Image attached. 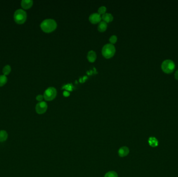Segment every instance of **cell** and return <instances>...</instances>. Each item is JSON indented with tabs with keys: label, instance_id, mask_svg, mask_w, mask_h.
Returning a JSON list of instances; mask_svg holds the SVG:
<instances>
[{
	"label": "cell",
	"instance_id": "cell-1",
	"mask_svg": "<svg viewBox=\"0 0 178 177\" xmlns=\"http://www.w3.org/2000/svg\"><path fill=\"white\" fill-rule=\"evenodd\" d=\"M40 27L44 32L50 33L55 30L57 27V23L54 19H47L42 22Z\"/></svg>",
	"mask_w": 178,
	"mask_h": 177
},
{
	"label": "cell",
	"instance_id": "cell-2",
	"mask_svg": "<svg viewBox=\"0 0 178 177\" xmlns=\"http://www.w3.org/2000/svg\"><path fill=\"white\" fill-rule=\"evenodd\" d=\"M116 52L115 47L111 44H107L103 47L102 54L106 58H110L114 55Z\"/></svg>",
	"mask_w": 178,
	"mask_h": 177
},
{
	"label": "cell",
	"instance_id": "cell-3",
	"mask_svg": "<svg viewBox=\"0 0 178 177\" xmlns=\"http://www.w3.org/2000/svg\"><path fill=\"white\" fill-rule=\"evenodd\" d=\"M175 69V64L171 60H166L161 64V69L163 72L167 74H170L173 72Z\"/></svg>",
	"mask_w": 178,
	"mask_h": 177
},
{
	"label": "cell",
	"instance_id": "cell-4",
	"mask_svg": "<svg viewBox=\"0 0 178 177\" xmlns=\"http://www.w3.org/2000/svg\"><path fill=\"white\" fill-rule=\"evenodd\" d=\"M14 18L16 23L18 24H23L26 21V13L21 9H18L14 13Z\"/></svg>",
	"mask_w": 178,
	"mask_h": 177
},
{
	"label": "cell",
	"instance_id": "cell-5",
	"mask_svg": "<svg viewBox=\"0 0 178 177\" xmlns=\"http://www.w3.org/2000/svg\"><path fill=\"white\" fill-rule=\"evenodd\" d=\"M57 95V91L55 88L49 87L44 93L43 97L47 101H51L54 99Z\"/></svg>",
	"mask_w": 178,
	"mask_h": 177
},
{
	"label": "cell",
	"instance_id": "cell-6",
	"mask_svg": "<svg viewBox=\"0 0 178 177\" xmlns=\"http://www.w3.org/2000/svg\"><path fill=\"white\" fill-rule=\"evenodd\" d=\"M47 105L45 102L41 101L36 105L35 111L37 113L39 114H43L47 111Z\"/></svg>",
	"mask_w": 178,
	"mask_h": 177
},
{
	"label": "cell",
	"instance_id": "cell-7",
	"mask_svg": "<svg viewBox=\"0 0 178 177\" xmlns=\"http://www.w3.org/2000/svg\"><path fill=\"white\" fill-rule=\"evenodd\" d=\"M102 19V17L101 15L99 13H93L89 17V21L91 23H100Z\"/></svg>",
	"mask_w": 178,
	"mask_h": 177
},
{
	"label": "cell",
	"instance_id": "cell-8",
	"mask_svg": "<svg viewBox=\"0 0 178 177\" xmlns=\"http://www.w3.org/2000/svg\"><path fill=\"white\" fill-rule=\"evenodd\" d=\"M129 153V149L127 147H121L118 150V154L121 157H126Z\"/></svg>",
	"mask_w": 178,
	"mask_h": 177
},
{
	"label": "cell",
	"instance_id": "cell-9",
	"mask_svg": "<svg viewBox=\"0 0 178 177\" xmlns=\"http://www.w3.org/2000/svg\"><path fill=\"white\" fill-rule=\"evenodd\" d=\"M21 5L23 9H27L31 7L33 5V1L31 0H23L21 1Z\"/></svg>",
	"mask_w": 178,
	"mask_h": 177
},
{
	"label": "cell",
	"instance_id": "cell-10",
	"mask_svg": "<svg viewBox=\"0 0 178 177\" xmlns=\"http://www.w3.org/2000/svg\"><path fill=\"white\" fill-rule=\"evenodd\" d=\"M87 58L88 60L91 62H93L95 61L97 59V54L96 52H95L93 50H90L88 53L87 55Z\"/></svg>",
	"mask_w": 178,
	"mask_h": 177
},
{
	"label": "cell",
	"instance_id": "cell-11",
	"mask_svg": "<svg viewBox=\"0 0 178 177\" xmlns=\"http://www.w3.org/2000/svg\"><path fill=\"white\" fill-rule=\"evenodd\" d=\"M103 20L104 21H105L106 23H108L111 22L113 20V16L111 14L109 13H105L104 15H103L102 17Z\"/></svg>",
	"mask_w": 178,
	"mask_h": 177
},
{
	"label": "cell",
	"instance_id": "cell-12",
	"mask_svg": "<svg viewBox=\"0 0 178 177\" xmlns=\"http://www.w3.org/2000/svg\"><path fill=\"white\" fill-rule=\"evenodd\" d=\"M149 145L153 148H155L157 147L158 145V140L154 137H151L150 138H149V140H148Z\"/></svg>",
	"mask_w": 178,
	"mask_h": 177
},
{
	"label": "cell",
	"instance_id": "cell-13",
	"mask_svg": "<svg viewBox=\"0 0 178 177\" xmlns=\"http://www.w3.org/2000/svg\"><path fill=\"white\" fill-rule=\"evenodd\" d=\"M107 23H105V21H102L99 23L97 28H98V30L100 32H104L107 29Z\"/></svg>",
	"mask_w": 178,
	"mask_h": 177
},
{
	"label": "cell",
	"instance_id": "cell-14",
	"mask_svg": "<svg viewBox=\"0 0 178 177\" xmlns=\"http://www.w3.org/2000/svg\"><path fill=\"white\" fill-rule=\"evenodd\" d=\"M7 138H8V134L6 131H0V142L5 141Z\"/></svg>",
	"mask_w": 178,
	"mask_h": 177
},
{
	"label": "cell",
	"instance_id": "cell-15",
	"mask_svg": "<svg viewBox=\"0 0 178 177\" xmlns=\"http://www.w3.org/2000/svg\"><path fill=\"white\" fill-rule=\"evenodd\" d=\"M7 81V78L6 76H0V87L3 86L6 84Z\"/></svg>",
	"mask_w": 178,
	"mask_h": 177
},
{
	"label": "cell",
	"instance_id": "cell-16",
	"mask_svg": "<svg viewBox=\"0 0 178 177\" xmlns=\"http://www.w3.org/2000/svg\"><path fill=\"white\" fill-rule=\"evenodd\" d=\"M11 68L10 67V66L6 65V66L3 68V73L4 76L9 75V73L11 72Z\"/></svg>",
	"mask_w": 178,
	"mask_h": 177
},
{
	"label": "cell",
	"instance_id": "cell-17",
	"mask_svg": "<svg viewBox=\"0 0 178 177\" xmlns=\"http://www.w3.org/2000/svg\"><path fill=\"white\" fill-rule=\"evenodd\" d=\"M104 177H118L116 172L114 171H109L105 174Z\"/></svg>",
	"mask_w": 178,
	"mask_h": 177
},
{
	"label": "cell",
	"instance_id": "cell-18",
	"mask_svg": "<svg viewBox=\"0 0 178 177\" xmlns=\"http://www.w3.org/2000/svg\"><path fill=\"white\" fill-rule=\"evenodd\" d=\"M106 11V7L105 6H101L99 9L98 10V13L99 15H104L105 14Z\"/></svg>",
	"mask_w": 178,
	"mask_h": 177
},
{
	"label": "cell",
	"instance_id": "cell-19",
	"mask_svg": "<svg viewBox=\"0 0 178 177\" xmlns=\"http://www.w3.org/2000/svg\"><path fill=\"white\" fill-rule=\"evenodd\" d=\"M63 88L66 89L67 91H71V90H73V85L71 84H67L65 85L63 87Z\"/></svg>",
	"mask_w": 178,
	"mask_h": 177
},
{
	"label": "cell",
	"instance_id": "cell-20",
	"mask_svg": "<svg viewBox=\"0 0 178 177\" xmlns=\"http://www.w3.org/2000/svg\"><path fill=\"white\" fill-rule=\"evenodd\" d=\"M117 41V36L116 35H112L111 38H109V41L111 42V44H113L116 43V42Z\"/></svg>",
	"mask_w": 178,
	"mask_h": 177
},
{
	"label": "cell",
	"instance_id": "cell-21",
	"mask_svg": "<svg viewBox=\"0 0 178 177\" xmlns=\"http://www.w3.org/2000/svg\"><path fill=\"white\" fill-rule=\"evenodd\" d=\"M43 96H42V95H39L38 96H37L36 97V99L39 101H42V100L43 99Z\"/></svg>",
	"mask_w": 178,
	"mask_h": 177
},
{
	"label": "cell",
	"instance_id": "cell-22",
	"mask_svg": "<svg viewBox=\"0 0 178 177\" xmlns=\"http://www.w3.org/2000/svg\"><path fill=\"white\" fill-rule=\"evenodd\" d=\"M63 95H64V96H65V97H68V96H69L70 95V93H69V91H68L65 90V91H64L63 92Z\"/></svg>",
	"mask_w": 178,
	"mask_h": 177
},
{
	"label": "cell",
	"instance_id": "cell-23",
	"mask_svg": "<svg viewBox=\"0 0 178 177\" xmlns=\"http://www.w3.org/2000/svg\"><path fill=\"white\" fill-rule=\"evenodd\" d=\"M175 78L177 80H178V70L176 71V72L175 74Z\"/></svg>",
	"mask_w": 178,
	"mask_h": 177
}]
</instances>
